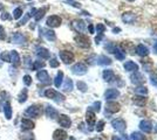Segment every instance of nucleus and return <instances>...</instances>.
<instances>
[{
    "label": "nucleus",
    "instance_id": "obj_18",
    "mask_svg": "<svg viewBox=\"0 0 157 140\" xmlns=\"http://www.w3.org/2000/svg\"><path fill=\"white\" fill-rule=\"evenodd\" d=\"M130 80L134 84H142V83L144 82L143 76L138 73V71H135V74H132V75H131Z\"/></svg>",
    "mask_w": 157,
    "mask_h": 140
},
{
    "label": "nucleus",
    "instance_id": "obj_17",
    "mask_svg": "<svg viewBox=\"0 0 157 140\" xmlns=\"http://www.w3.org/2000/svg\"><path fill=\"white\" fill-rule=\"evenodd\" d=\"M140 127H141V130L145 132V133H149L152 131V124H151L150 120H142L141 123H140Z\"/></svg>",
    "mask_w": 157,
    "mask_h": 140
},
{
    "label": "nucleus",
    "instance_id": "obj_4",
    "mask_svg": "<svg viewBox=\"0 0 157 140\" xmlns=\"http://www.w3.org/2000/svg\"><path fill=\"white\" fill-rule=\"evenodd\" d=\"M87 70H88V68L86 66L85 63H81V62H78L76 64H74L72 67V73L74 75H78V76H81V75H85L87 73Z\"/></svg>",
    "mask_w": 157,
    "mask_h": 140
},
{
    "label": "nucleus",
    "instance_id": "obj_43",
    "mask_svg": "<svg viewBox=\"0 0 157 140\" xmlns=\"http://www.w3.org/2000/svg\"><path fill=\"white\" fill-rule=\"evenodd\" d=\"M6 39V33H5V29H4V27L0 25V40H5Z\"/></svg>",
    "mask_w": 157,
    "mask_h": 140
},
{
    "label": "nucleus",
    "instance_id": "obj_56",
    "mask_svg": "<svg viewBox=\"0 0 157 140\" xmlns=\"http://www.w3.org/2000/svg\"><path fill=\"white\" fill-rule=\"evenodd\" d=\"M89 140H101L100 138H94V139H89Z\"/></svg>",
    "mask_w": 157,
    "mask_h": 140
},
{
    "label": "nucleus",
    "instance_id": "obj_20",
    "mask_svg": "<svg viewBox=\"0 0 157 140\" xmlns=\"http://www.w3.org/2000/svg\"><path fill=\"white\" fill-rule=\"evenodd\" d=\"M96 63L100 64V66H110L111 64V60L109 57H107L105 55H101L96 57Z\"/></svg>",
    "mask_w": 157,
    "mask_h": 140
},
{
    "label": "nucleus",
    "instance_id": "obj_37",
    "mask_svg": "<svg viewBox=\"0 0 157 140\" xmlns=\"http://www.w3.org/2000/svg\"><path fill=\"white\" fill-rule=\"evenodd\" d=\"M131 140H145V137L140 132H134L131 134Z\"/></svg>",
    "mask_w": 157,
    "mask_h": 140
},
{
    "label": "nucleus",
    "instance_id": "obj_5",
    "mask_svg": "<svg viewBox=\"0 0 157 140\" xmlns=\"http://www.w3.org/2000/svg\"><path fill=\"white\" fill-rule=\"evenodd\" d=\"M60 59L61 61L65 63V64H69L74 61V54L72 52H68V50H61L60 52Z\"/></svg>",
    "mask_w": 157,
    "mask_h": 140
},
{
    "label": "nucleus",
    "instance_id": "obj_51",
    "mask_svg": "<svg viewBox=\"0 0 157 140\" xmlns=\"http://www.w3.org/2000/svg\"><path fill=\"white\" fill-rule=\"evenodd\" d=\"M89 32L90 33H94V27H93V25H89Z\"/></svg>",
    "mask_w": 157,
    "mask_h": 140
},
{
    "label": "nucleus",
    "instance_id": "obj_3",
    "mask_svg": "<svg viewBox=\"0 0 157 140\" xmlns=\"http://www.w3.org/2000/svg\"><path fill=\"white\" fill-rule=\"evenodd\" d=\"M41 114V107L39 105H32L25 110V116H28L31 118H38Z\"/></svg>",
    "mask_w": 157,
    "mask_h": 140
},
{
    "label": "nucleus",
    "instance_id": "obj_30",
    "mask_svg": "<svg viewBox=\"0 0 157 140\" xmlns=\"http://www.w3.org/2000/svg\"><path fill=\"white\" fill-rule=\"evenodd\" d=\"M114 54H115V56H116V59L120 61L124 60L125 59V53L121 49V48H118V47H115V49H114Z\"/></svg>",
    "mask_w": 157,
    "mask_h": 140
},
{
    "label": "nucleus",
    "instance_id": "obj_57",
    "mask_svg": "<svg viewBox=\"0 0 157 140\" xmlns=\"http://www.w3.org/2000/svg\"><path fill=\"white\" fill-rule=\"evenodd\" d=\"M69 140H76V139H75V138H73V137H71V138H69Z\"/></svg>",
    "mask_w": 157,
    "mask_h": 140
},
{
    "label": "nucleus",
    "instance_id": "obj_47",
    "mask_svg": "<svg viewBox=\"0 0 157 140\" xmlns=\"http://www.w3.org/2000/svg\"><path fill=\"white\" fill-rule=\"evenodd\" d=\"M150 78H151V84L155 85V87H157V75H155V74L151 75Z\"/></svg>",
    "mask_w": 157,
    "mask_h": 140
},
{
    "label": "nucleus",
    "instance_id": "obj_22",
    "mask_svg": "<svg viewBox=\"0 0 157 140\" xmlns=\"http://www.w3.org/2000/svg\"><path fill=\"white\" fill-rule=\"evenodd\" d=\"M46 116L48 117V118H51V119H55V118L58 117V111H56L53 106H51V105H47L46 106Z\"/></svg>",
    "mask_w": 157,
    "mask_h": 140
},
{
    "label": "nucleus",
    "instance_id": "obj_42",
    "mask_svg": "<svg viewBox=\"0 0 157 140\" xmlns=\"http://www.w3.org/2000/svg\"><path fill=\"white\" fill-rule=\"evenodd\" d=\"M105 31V27L102 23H98V26H96V32H98V34H103Z\"/></svg>",
    "mask_w": 157,
    "mask_h": 140
},
{
    "label": "nucleus",
    "instance_id": "obj_34",
    "mask_svg": "<svg viewBox=\"0 0 157 140\" xmlns=\"http://www.w3.org/2000/svg\"><path fill=\"white\" fill-rule=\"evenodd\" d=\"M63 90L67 91V92H69V91H72L73 90V81L68 77V78H66L65 80V84H63Z\"/></svg>",
    "mask_w": 157,
    "mask_h": 140
},
{
    "label": "nucleus",
    "instance_id": "obj_49",
    "mask_svg": "<svg viewBox=\"0 0 157 140\" xmlns=\"http://www.w3.org/2000/svg\"><path fill=\"white\" fill-rule=\"evenodd\" d=\"M102 38H103V34H98V36L95 38V42H96V43H100V41L102 40Z\"/></svg>",
    "mask_w": 157,
    "mask_h": 140
},
{
    "label": "nucleus",
    "instance_id": "obj_24",
    "mask_svg": "<svg viewBox=\"0 0 157 140\" xmlns=\"http://www.w3.org/2000/svg\"><path fill=\"white\" fill-rule=\"evenodd\" d=\"M103 80L105 82H113V81L115 80V74H114V71L110 70V69L105 70L103 71Z\"/></svg>",
    "mask_w": 157,
    "mask_h": 140
},
{
    "label": "nucleus",
    "instance_id": "obj_61",
    "mask_svg": "<svg viewBox=\"0 0 157 140\" xmlns=\"http://www.w3.org/2000/svg\"><path fill=\"white\" fill-rule=\"evenodd\" d=\"M28 1H31V0H28Z\"/></svg>",
    "mask_w": 157,
    "mask_h": 140
},
{
    "label": "nucleus",
    "instance_id": "obj_46",
    "mask_svg": "<svg viewBox=\"0 0 157 140\" xmlns=\"http://www.w3.org/2000/svg\"><path fill=\"white\" fill-rule=\"evenodd\" d=\"M31 16H32V14L27 13L26 16H25V18H24L22 20L20 21V22H19V23H18V25H25V23H26V22H27V20H29V18H31Z\"/></svg>",
    "mask_w": 157,
    "mask_h": 140
},
{
    "label": "nucleus",
    "instance_id": "obj_31",
    "mask_svg": "<svg viewBox=\"0 0 157 140\" xmlns=\"http://www.w3.org/2000/svg\"><path fill=\"white\" fill-rule=\"evenodd\" d=\"M86 120L88 123V125L93 126L94 123H95V113L93 111H87V114H86Z\"/></svg>",
    "mask_w": 157,
    "mask_h": 140
},
{
    "label": "nucleus",
    "instance_id": "obj_11",
    "mask_svg": "<svg viewBox=\"0 0 157 140\" xmlns=\"http://www.w3.org/2000/svg\"><path fill=\"white\" fill-rule=\"evenodd\" d=\"M59 125L65 127V128H68V127H71V125H72V120H71V118L68 116L61 114L59 117Z\"/></svg>",
    "mask_w": 157,
    "mask_h": 140
},
{
    "label": "nucleus",
    "instance_id": "obj_41",
    "mask_svg": "<svg viewBox=\"0 0 157 140\" xmlns=\"http://www.w3.org/2000/svg\"><path fill=\"white\" fill-rule=\"evenodd\" d=\"M49 66L52 68H58L60 66V63H59V61L54 57V59H52V60L49 61Z\"/></svg>",
    "mask_w": 157,
    "mask_h": 140
},
{
    "label": "nucleus",
    "instance_id": "obj_52",
    "mask_svg": "<svg viewBox=\"0 0 157 140\" xmlns=\"http://www.w3.org/2000/svg\"><path fill=\"white\" fill-rule=\"evenodd\" d=\"M113 140H123L122 138H120V137H117V135H115L114 138H113Z\"/></svg>",
    "mask_w": 157,
    "mask_h": 140
},
{
    "label": "nucleus",
    "instance_id": "obj_13",
    "mask_svg": "<svg viewBox=\"0 0 157 140\" xmlns=\"http://www.w3.org/2000/svg\"><path fill=\"white\" fill-rule=\"evenodd\" d=\"M73 27L78 33H83L86 31V22L83 20H74L73 21Z\"/></svg>",
    "mask_w": 157,
    "mask_h": 140
},
{
    "label": "nucleus",
    "instance_id": "obj_1",
    "mask_svg": "<svg viewBox=\"0 0 157 140\" xmlns=\"http://www.w3.org/2000/svg\"><path fill=\"white\" fill-rule=\"evenodd\" d=\"M45 96H46L47 98H49V99H54L58 103L65 100V96L59 93L58 91H55L54 89H47L46 91H45Z\"/></svg>",
    "mask_w": 157,
    "mask_h": 140
},
{
    "label": "nucleus",
    "instance_id": "obj_38",
    "mask_svg": "<svg viewBox=\"0 0 157 140\" xmlns=\"http://www.w3.org/2000/svg\"><path fill=\"white\" fill-rule=\"evenodd\" d=\"M135 92L137 93V95H141V96H144V95H147L148 93V89L145 87H137L135 89Z\"/></svg>",
    "mask_w": 157,
    "mask_h": 140
},
{
    "label": "nucleus",
    "instance_id": "obj_6",
    "mask_svg": "<svg viewBox=\"0 0 157 140\" xmlns=\"http://www.w3.org/2000/svg\"><path fill=\"white\" fill-rule=\"evenodd\" d=\"M61 18L58 16V15H51L48 19H47V26L51 27V28H56V27H59L61 25Z\"/></svg>",
    "mask_w": 157,
    "mask_h": 140
},
{
    "label": "nucleus",
    "instance_id": "obj_54",
    "mask_svg": "<svg viewBox=\"0 0 157 140\" xmlns=\"http://www.w3.org/2000/svg\"><path fill=\"white\" fill-rule=\"evenodd\" d=\"M120 31H121L120 28H115V29H114V32H115V33H116V32H120Z\"/></svg>",
    "mask_w": 157,
    "mask_h": 140
},
{
    "label": "nucleus",
    "instance_id": "obj_44",
    "mask_svg": "<svg viewBox=\"0 0 157 140\" xmlns=\"http://www.w3.org/2000/svg\"><path fill=\"white\" fill-rule=\"evenodd\" d=\"M103 127H105V121L103 120H100L98 123V125H96V130H98V132H101L103 130Z\"/></svg>",
    "mask_w": 157,
    "mask_h": 140
},
{
    "label": "nucleus",
    "instance_id": "obj_48",
    "mask_svg": "<svg viewBox=\"0 0 157 140\" xmlns=\"http://www.w3.org/2000/svg\"><path fill=\"white\" fill-rule=\"evenodd\" d=\"M93 109H94V111H100V107H101V103L100 102H95L94 104H93Z\"/></svg>",
    "mask_w": 157,
    "mask_h": 140
},
{
    "label": "nucleus",
    "instance_id": "obj_25",
    "mask_svg": "<svg viewBox=\"0 0 157 140\" xmlns=\"http://www.w3.org/2000/svg\"><path fill=\"white\" fill-rule=\"evenodd\" d=\"M136 53L140 56H147L149 54V49H148V47H145L144 45H138L136 47Z\"/></svg>",
    "mask_w": 157,
    "mask_h": 140
},
{
    "label": "nucleus",
    "instance_id": "obj_39",
    "mask_svg": "<svg viewBox=\"0 0 157 140\" xmlns=\"http://www.w3.org/2000/svg\"><path fill=\"white\" fill-rule=\"evenodd\" d=\"M24 83H25L26 87H29V85L32 84V77H31L29 75H25V76H24Z\"/></svg>",
    "mask_w": 157,
    "mask_h": 140
},
{
    "label": "nucleus",
    "instance_id": "obj_29",
    "mask_svg": "<svg viewBox=\"0 0 157 140\" xmlns=\"http://www.w3.org/2000/svg\"><path fill=\"white\" fill-rule=\"evenodd\" d=\"M27 97H28V91H27V89H22L19 92V95H18V102L22 104V103L26 102Z\"/></svg>",
    "mask_w": 157,
    "mask_h": 140
},
{
    "label": "nucleus",
    "instance_id": "obj_27",
    "mask_svg": "<svg viewBox=\"0 0 157 140\" xmlns=\"http://www.w3.org/2000/svg\"><path fill=\"white\" fill-rule=\"evenodd\" d=\"M122 20H123V22H125V23H134V21H135V15L132 13H124L123 15H122Z\"/></svg>",
    "mask_w": 157,
    "mask_h": 140
},
{
    "label": "nucleus",
    "instance_id": "obj_14",
    "mask_svg": "<svg viewBox=\"0 0 157 140\" xmlns=\"http://www.w3.org/2000/svg\"><path fill=\"white\" fill-rule=\"evenodd\" d=\"M120 96V91L116 90V89H108L105 92V99L110 100V99H115Z\"/></svg>",
    "mask_w": 157,
    "mask_h": 140
},
{
    "label": "nucleus",
    "instance_id": "obj_19",
    "mask_svg": "<svg viewBox=\"0 0 157 140\" xmlns=\"http://www.w3.org/2000/svg\"><path fill=\"white\" fill-rule=\"evenodd\" d=\"M41 32L48 41H55V39H56V35L52 29H41Z\"/></svg>",
    "mask_w": 157,
    "mask_h": 140
},
{
    "label": "nucleus",
    "instance_id": "obj_21",
    "mask_svg": "<svg viewBox=\"0 0 157 140\" xmlns=\"http://www.w3.org/2000/svg\"><path fill=\"white\" fill-rule=\"evenodd\" d=\"M67 138V133L63 130H56L53 133V139L54 140H65Z\"/></svg>",
    "mask_w": 157,
    "mask_h": 140
},
{
    "label": "nucleus",
    "instance_id": "obj_35",
    "mask_svg": "<svg viewBox=\"0 0 157 140\" xmlns=\"http://www.w3.org/2000/svg\"><path fill=\"white\" fill-rule=\"evenodd\" d=\"M45 67V62H42V61H35L34 63H33L32 66V69L33 70H40L41 68Z\"/></svg>",
    "mask_w": 157,
    "mask_h": 140
},
{
    "label": "nucleus",
    "instance_id": "obj_7",
    "mask_svg": "<svg viewBox=\"0 0 157 140\" xmlns=\"http://www.w3.org/2000/svg\"><path fill=\"white\" fill-rule=\"evenodd\" d=\"M36 78L39 82L41 83H44V84H48V83H51V77H49V75L47 73L46 70H40L36 73Z\"/></svg>",
    "mask_w": 157,
    "mask_h": 140
},
{
    "label": "nucleus",
    "instance_id": "obj_16",
    "mask_svg": "<svg viewBox=\"0 0 157 140\" xmlns=\"http://www.w3.org/2000/svg\"><path fill=\"white\" fill-rule=\"evenodd\" d=\"M36 55L39 56L40 59H44V60L49 59V56H51L49 50L46 49V48H44V47H39V48H36Z\"/></svg>",
    "mask_w": 157,
    "mask_h": 140
},
{
    "label": "nucleus",
    "instance_id": "obj_15",
    "mask_svg": "<svg viewBox=\"0 0 157 140\" xmlns=\"http://www.w3.org/2000/svg\"><path fill=\"white\" fill-rule=\"evenodd\" d=\"M12 41H13L14 43H17V45H24L27 41V39L22 33H14Z\"/></svg>",
    "mask_w": 157,
    "mask_h": 140
},
{
    "label": "nucleus",
    "instance_id": "obj_59",
    "mask_svg": "<svg viewBox=\"0 0 157 140\" xmlns=\"http://www.w3.org/2000/svg\"><path fill=\"white\" fill-rule=\"evenodd\" d=\"M68 1H69V2H73V0H68Z\"/></svg>",
    "mask_w": 157,
    "mask_h": 140
},
{
    "label": "nucleus",
    "instance_id": "obj_2",
    "mask_svg": "<svg viewBox=\"0 0 157 140\" xmlns=\"http://www.w3.org/2000/svg\"><path fill=\"white\" fill-rule=\"evenodd\" d=\"M75 42H76V45H78L80 48H89L90 47V40L83 35V34H78L75 36Z\"/></svg>",
    "mask_w": 157,
    "mask_h": 140
},
{
    "label": "nucleus",
    "instance_id": "obj_32",
    "mask_svg": "<svg viewBox=\"0 0 157 140\" xmlns=\"http://www.w3.org/2000/svg\"><path fill=\"white\" fill-rule=\"evenodd\" d=\"M145 102H147V98L144 96H136V97H134V103L136 105H138V106H144Z\"/></svg>",
    "mask_w": 157,
    "mask_h": 140
},
{
    "label": "nucleus",
    "instance_id": "obj_26",
    "mask_svg": "<svg viewBox=\"0 0 157 140\" xmlns=\"http://www.w3.org/2000/svg\"><path fill=\"white\" fill-rule=\"evenodd\" d=\"M47 11V7H42V8H40L38 11H35V14H34V19L35 21H40L42 18H44V15L46 13Z\"/></svg>",
    "mask_w": 157,
    "mask_h": 140
},
{
    "label": "nucleus",
    "instance_id": "obj_55",
    "mask_svg": "<svg viewBox=\"0 0 157 140\" xmlns=\"http://www.w3.org/2000/svg\"><path fill=\"white\" fill-rule=\"evenodd\" d=\"M154 132H155V133H157V125L155 126V128H154Z\"/></svg>",
    "mask_w": 157,
    "mask_h": 140
},
{
    "label": "nucleus",
    "instance_id": "obj_8",
    "mask_svg": "<svg viewBox=\"0 0 157 140\" xmlns=\"http://www.w3.org/2000/svg\"><path fill=\"white\" fill-rule=\"evenodd\" d=\"M111 125L113 127L118 131V132H123L125 130V121L123 119H121V118H117V119H114L111 121Z\"/></svg>",
    "mask_w": 157,
    "mask_h": 140
},
{
    "label": "nucleus",
    "instance_id": "obj_9",
    "mask_svg": "<svg viewBox=\"0 0 157 140\" xmlns=\"http://www.w3.org/2000/svg\"><path fill=\"white\" fill-rule=\"evenodd\" d=\"M120 111V104L116 102H109L105 105V112L108 113H116Z\"/></svg>",
    "mask_w": 157,
    "mask_h": 140
},
{
    "label": "nucleus",
    "instance_id": "obj_10",
    "mask_svg": "<svg viewBox=\"0 0 157 140\" xmlns=\"http://www.w3.org/2000/svg\"><path fill=\"white\" fill-rule=\"evenodd\" d=\"M10 63H12L13 67H18L20 64V55L17 50L10 52Z\"/></svg>",
    "mask_w": 157,
    "mask_h": 140
},
{
    "label": "nucleus",
    "instance_id": "obj_58",
    "mask_svg": "<svg viewBox=\"0 0 157 140\" xmlns=\"http://www.w3.org/2000/svg\"><path fill=\"white\" fill-rule=\"evenodd\" d=\"M2 8H4V7H2V6H0V9H2Z\"/></svg>",
    "mask_w": 157,
    "mask_h": 140
},
{
    "label": "nucleus",
    "instance_id": "obj_45",
    "mask_svg": "<svg viewBox=\"0 0 157 140\" xmlns=\"http://www.w3.org/2000/svg\"><path fill=\"white\" fill-rule=\"evenodd\" d=\"M21 139L22 140H34V135L33 134H24V135H21Z\"/></svg>",
    "mask_w": 157,
    "mask_h": 140
},
{
    "label": "nucleus",
    "instance_id": "obj_60",
    "mask_svg": "<svg viewBox=\"0 0 157 140\" xmlns=\"http://www.w3.org/2000/svg\"><path fill=\"white\" fill-rule=\"evenodd\" d=\"M128 1H134V0H128Z\"/></svg>",
    "mask_w": 157,
    "mask_h": 140
},
{
    "label": "nucleus",
    "instance_id": "obj_12",
    "mask_svg": "<svg viewBox=\"0 0 157 140\" xmlns=\"http://www.w3.org/2000/svg\"><path fill=\"white\" fill-rule=\"evenodd\" d=\"M34 126H35L34 121H32V120L28 119V118H22V120H21V128H22L24 131L33 130Z\"/></svg>",
    "mask_w": 157,
    "mask_h": 140
},
{
    "label": "nucleus",
    "instance_id": "obj_36",
    "mask_svg": "<svg viewBox=\"0 0 157 140\" xmlns=\"http://www.w3.org/2000/svg\"><path fill=\"white\" fill-rule=\"evenodd\" d=\"M21 16H22V8H20V7L15 8L13 12V18L15 20H19Z\"/></svg>",
    "mask_w": 157,
    "mask_h": 140
},
{
    "label": "nucleus",
    "instance_id": "obj_50",
    "mask_svg": "<svg viewBox=\"0 0 157 140\" xmlns=\"http://www.w3.org/2000/svg\"><path fill=\"white\" fill-rule=\"evenodd\" d=\"M7 19H10V14L8 13L1 14V20H7Z\"/></svg>",
    "mask_w": 157,
    "mask_h": 140
},
{
    "label": "nucleus",
    "instance_id": "obj_40",
    "mask_svg": "<svg viewBox=\"0 0 157 140\" xmlns=\"http://www.w3.org/2000/svg\"><path fill=\"white\" fill-rule=\"evenodd\" d=\"M76 85H78V89H80L81 91H83V92H85V91H87V89H88V88H87V84H86V83H83V82H81V81H78Z\"/></svg>",
    "mask_w": 157,
    "mask_h": 140
},
{
    "label": "nucleus",
    "instance_id": "obj_53",
    "mask_svg": "<svg viewBox=\"0 0 157 140\" xmlns=\"http://www.w3.org/2000/svg\"><path fill=\"white\" fill-rule=\"evenodd\" d=\"M154 52L157 54V42L155 43V45H154Z\"/></svg>",
    "mask_w": 157,
    "mask_h": 140
},
{
    "label": "nucleus",
    "instance_id": "obj_33",
    "mask_svg": "<svg viewBox=\"0 0 157 140\" xmlns=\"http://www.w3.org/2000/svg\"><path fill=\"white\" fill-rule=\"evenodd\" d=\"M62 80H63V73L59 71L58 75H56V77H55V80H54V85L56 88H60L61 84H62Z\"/></svg>",
    "mask_w": 157,
    "mask_h": 140
},
{
    "label": "nucleus",
    "instance_id": "obj_23",
    "mask_svg": "<svg viewBox=\"0 0 157 140\" xmlns=\"http://www.w3.org/2000/svg\"><path fill=\"white\" fill-rule=\"evenodd\" d=\"M123 67H124L125 71H137L138 70V66L135 63V62H132V61H128V62H125Z\"/></svg>",
    "mask_w": 157,
    "mask_h": 140
},
{
    "label": "nucleus",
    "instance_id": "obj_28",
    "mask_svg": "<svg viewBox=\"0 0 157 140\" xmlns=\"http://www.w3.org/2000/svg\"><path fill=\"white\" fill-rule=\"evenodd\" d=\"M4 112H5V117H6L7 119L12 118V106H11V104L8 102H6L4 104Z\"/></svg>",
    "mask_w": 157,
    "mask_h": 140
}]
</instances>
